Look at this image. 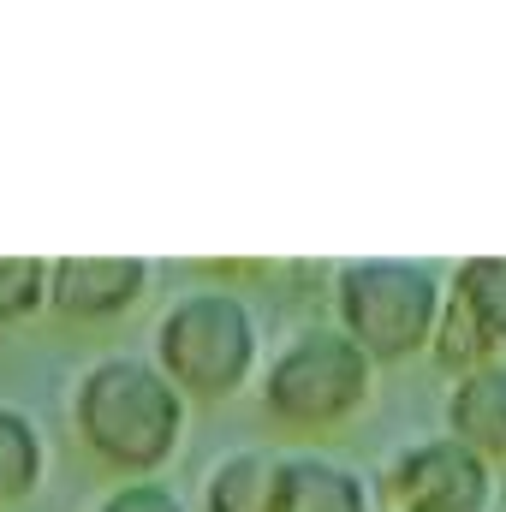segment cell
I'll list each match as a JSON object with an SVG mask.
<instances>
[{"label":"cell","mask_w":506,"mask_h":512,"mask_svg":"<svg viewBox=\"0 0 506 512\" xmlns=\"http://www.w3.org/2000/svg\"><path fill=\"white\" fill-rule=\"evenodd\" d=\"M66 423L78 447L114 471V483L161 477L185 447L191 399L167 382V370L149 352H102L72 376Z\"/></svg>","instance_id":"cell-1"},{"label":"cell","mask_w":506,"mask_h":512,"mask_svg":"<svg viewBox=\"0 0 506 512\" xmlns=\"http://www.w3.org/2000/svg\"><path fill=\"white\" fill-rule=\"evenodd\" d=\"M376 393V358L340 328V322H304L292 328L256 376L262 417L292 435H328L352 423Z\"/></svg>","instance_id":"cell-2"},{"label":"cell","mask_w":506,"mask_h":512,"mask_svg":"<svg viewBox=\"0 0 506 512\" xmlns=\"http://www.w3.org/2000/svg\"><path fill=\"white\" fill-rule=\"evenodd\" d=\"M149 358L185 399H233L262 376V322L227 286H191L161 304Z\"/></svg>","instance_id":"cell-3"},{"label":"cell","mask_w":506,"mask_h":512,"mask_svg":"<svg viewBox=\"0 0 506 512\" xmlns=\"http://www.w3.org/2000/svg\"><path fill=\"white\" fill-rule=\"evenodd\" d=\"M453 268L423 256H358L334 268V322L376 358L405 364L435 346Z\"/></svg>","instance_id":"cell-4"},{"label":"cell","mask_w":506,"mask_h":512,"mask_svg":"<svg viewBox=\"0 0 506 512\" xmlns=\"http://www.w3.org/2000/svg\"><path fill=\"white\" fill-rule=\"evenodd\" d=\"M376 495L393 512H489L495 507V465L453 441L447 429L411 435L387 453Z\"/></svg>","instance_id":"cell-5"},{"label":"cell","mask_w":506,"mask_h":512,"mask_svg":"<svg viewBox=\"0 0 506 512\" xmlns=\"http://www.w3.org/2000/svg\"><path fill=\"white\" fill-rule=\"evenodd\" d=\"M155 286L149 256H48V310L66 322H120Z\"/></svg>","instance_id":"cell-6"},{"label":"cell","mask_w":506,"mask_h":512,"mask_svg":"<svg viewBox=\"0 0 506 512\" xmlns=\"http://www.w3.org/2000/svg\"><path fill=\"white\" fill-rule=\"evenodd\" d=\"M376 477H364L358 465L304 447V453H280V477H274V512H376Z\"/></svg>","instance_id":"cell-7"},{"label":"cell","mask_w":506,"mask_h":512,"mask_svg":"<svg viewBox=\"0 0 506 512\" xmlns=\"http://www.w3.org/2000/svg\"><path fill=\"white\" fill-rule=\"evenodd\" d=\"M441 429L501 471L506 465V358H489V364H477V370L447 382Z\"/></svg>","instance_id":"cell-8"},{"label":"cell","mask_w":506,"mask_h":512,"mask_svg":"<svg viewBox=\"0 0 506 512\" xmlns=\"http://www.w3.org/2000/svg\"><path fill=\"white\" fill-rule=\"evenodd\" d=\"M274 477H280V453L233 447L203 471L197 512H274Z\"/></svg>","instance_id":"cell-9"},{"label":"cell","mask_w":506,"mask_h":512,"mask_svg":"<svg viewBox=\"0 0 506 512\" xmlns=\"http://www.w3.org/2000/svg\"><path fill=\"white\" fill-rule=\"evenodd\" d=\"M48 477V435L24 405L0 399V512L24 507Z\"/></svg>","instance_id":"cell-10"},{"label":"cell","mask_w":506,"mask_h":512,"mask_svg":"<svg viewBox=\"0 0 506 512\" xmlns=\"http://www.w3.org/2000/svg\"><path fill=\"white\" fill-rule=\"evenodd\" d=\"M453 304L477 322L483 346L506 358V256H465L453 268Z\"/></svg>","instance_id":"cell-11"},{"label":"cell","mask_w":506,"mask_h":512,"mask_svg":"<svg viewBox=\"0 0 506 512\" xmlns=\"http://www.w3.org/2000/svg\"><path fill=\"white\" fill-rule=\"evenodd\" d=\"M48 310V256H0V328Z\"/></svg>","instance_id":"cell-12"},{"label":"cell","mask_w":506,"mask_h":512,"mask_svg":"<svg viewBox=\"0 0 506 512\" xmlns=\"http://www.w3.org/2000/svg\"><path fill=\"white\" fill-rule=\"evenodd\" d=\"M90 512H197L167 477H126L108 495H96Z\"/></svg>","instance_id":"cell-13"}]
</instances>
